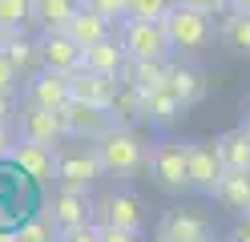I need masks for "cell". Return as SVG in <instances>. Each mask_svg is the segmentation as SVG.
<instances>
[{"instance_id": "484cf974", "label": "cell", "mask_w": 250, "mask_h": 242, "mask_svg": "<svg viewBox=\"0 0 250 242\" xmlns=\"http://www.w3.org/2000/svg\"><path fill=\"white\" fill-rule=\"evenodd\" d=\"M222 41L234 48V53L250 57V12L234 8V12L226 16V21H222Z\"/></svg>"}, {"instance_id": "ffe728a7", "label": "cell", "mask_w": 250, "mask_h": 242, "mask_svg": "<svg viewBox=\"0 0 250 242\" xmlns=\"http://www.w3.org/2000/svg\"><path fill=\"white\" fill-rule=\"evenodd\" d=\"M166 89L178 97L182 105H194L206 97V81H202V73L186 69V65H174V69H166Z\"/></svg>"}, {"instance_id": "52a82bcc", "label": "cell", "mask_w": 250, "mask_h": 242, "mask_svg": "<svg viewBox=\"0 0 250 242\" xmlns=\"http://www.w3.org/2000/svg\"><path fill=\"white\" fill-rule=\"evenodd\" d=\"M8 161H12L24 177H33V182H49V177L57 174V150H53L49 141H28V137H21V141L8 150Z\"/></svg>"}, {"instance_id": "5bb4252c", "label": "cell", "mask_w": 250, "mask_h": 242, "mask_svg": "<svg viewBox=\"0 0 250 242\" xmlns=\"http://www.w3.org/2000/svg\"><path fill=\"white\" fill-rule=\"evenodd\" d=\"M93 210L101 214V226H121V230H142L146 226L142 198H133V194H109Z\"/></svg>"}, {"instance_id": "4316f807", "label": "cell", "mask_w": 250, "mask_h": 242, "mask_svg": "<svg viewBox=\"0 0 250 242\" xmlns=\"http://www.w3.org/2000/svg\"><path fill=\"white\" fill-rule=\"evenodd\" d=\"M33 21V0H0V24L8 32H21Z\"/></svg>"}, {"instance_id": "9a60e30c", "label": "cell", "mask_w": 250, "mask_h": 242, "mask_svg": "<svg viewBox=\"0 0 250 242\" xmlns=\"http://www.w3.org/2000/svg\"><path fill=\"white\" fill-rule=\"evenodd\" d=\"M125 61H129V53H125V44L117 37H105L97 44L85 48V65L81 69H93V73H109V77H121Z\"/></svg>"}, {"instance_id": "44dd1931", "label": "cell", "mask_w": 250, "mask_h": 242, "mask_svg": "<svg viewBox=\"0 0 250 242\" xmlns=\"http://www.w3.org/2000/svg\"><path fill=\"white\" fill-rule=\"evenodd\" d=\"M214 150H218V157H222L226 170H250V133H246V125L222 133L214 141Z\"/></svg>"}, {"instance_id": "60d3db41", "label": "cell", "mask_w": 250, "mask_h": 242, "mask_svg": "<svg viewBox=\"0 0 250 242\" xmlns=\"http://www.w3.org/2000/svg\"><path fill=\"white\" fill-rule=\"evenodd\" d=\"M194 242H214V238H210V234H202V238H194Z\"/></svg>"}, {"instance_id": "3957f363", "label": "cell", "mask_w": 250, "mask_h": 242, "mask_svg": "<svg viewBox=\"0 0 250 242\" xmlns=\"http://www.w3.org/2000/svg\"><path fill=\"white\" fill-rule=\"evenodd\" d=\"M121 44L133 61H166V53L174 48L162 21H125Z\"/></svg>"}, {"instance_id": "83f0119b", "label": "cell", "mask_w": 250, "mask_h": 242, "mask_svg": "<svg viewBox=\"0 0 250 242\" xmlns=\"http://www.w3.org/2000/svg\"><path fill=\"white\" fill-rule=\"evenodd\" d=\"M174 0H125V21H162Z\"/></svg>"}, {"instance_id": "b9f144b4", "label": "cell", "mask_w": 250, "mask_h": 242, "mask_svg": "<svg viewBox=\"0 0 250 242\" xmlns=\"http://www.w3.org/2000/svg\"><path fill=\"white\" fill-rule=\"evenodd\" d=\"M246 133H250V117H246Z\"/></svg>"}, {"instance_id": "d4e9b609", "label": "cell", "mask_w": 250, "mask_h": 242, "mask_svg": "<svg viewBox=\"0 0 250 242\" xmlns=\"http://www.w3.org/2000/svg\"><path fill=\"white\" fill-rule=\"evenodd\" d=\"M202 234H210L206 230V222L202 218H194V214H169L166 222H162V230H158V238H169V242H194V238H202Z\"/></svg>"}, {"instance_id": "ab89813d", "label": "cell", "mask_w": 250, "mask_h": 242, "mask_svg": "<svg viewBox=\"0 0 250 242\" xmlns=\"http://www.w3.org/2000/svg\"><path fill=\"white\" fill-rule=\"evenodd\" d=\"M4 37H8V28H4V24H0V44H4Z\"/></svg>"}, {"instance_id": "7bdbcfd3", "label": "cell", "mask_w": 250, "mask_h": 242, "mask_svg": "<svg viewBox=\"0 0 250 242\" xmlns=\"http://www.w3.org/2000/svg\"><path fill=\"white\" fill-rule=\"evenodd\" d=\"M158 242H169V238H158Z\"/></svg>"}, {"instance_id": "7c38bea8", "label": "cell", "mask_w": 250, "mask_h": 242, "mask_svg": "<svg viewBox=\"0 0 250 242\" xmlns=\"http://www.w3.org/2000/svg\"><path fill=\"white\" fill-rule=\"evenodd\" d=\"M41 61L49 69H61V73H77L85 65V48L77 44L69 32H41Z\"/></svg>"}, {"instance_id": "603a6c76", "label": "cell", "mask_w": 250, "mask_h": 242, "mask_svg": "<svg viewBox=\"0 0 250 242\" xmlns=\"http://www.w3.org/2000/svg\"><path fill=\"white\" fill-rule=\"evenodd\" d=\"M166 69H169V65L166 61H125V69H121V81H125V85H133V89H153V85H162V81H166Z\"/></svg>"}, {"instance_id": "836d02e7", "label": "cell", "mask_w": 250, "mask_h": 242, "mask_svg": "<svg viewBox=\"0 0 250 242\" xmlns=\"http://www.w3.org/2000/svg\"><path fill=\"white\" fill-rule=\"evenodd\" d=\"M174 4H186V8H198V12H206V16H214V12H222L230 0H174Z\"/></svg>"}, {"instance_id": "74e56055", "label": "cell", "mask_w": 250, "mask_h": 242, "mask_svg": "<svg viewBox=\"0 0 250 242\" xmlns=\"http://www.w3.org/2000/svg\"><path fill=\"white\" fill-rule=\"evenodd\" d=\"M234 8H242V12H250V0H230Z\"/></svg>"}, {"instance_id": "d590c367", "label": "cell", "mask_w": 250, "mask_h": 242, "mask_svg": "<svg viewBox=\"0 0 250 242\" xmlns=\"http://www.w3.org/2000/svg\"><path fill=\"white\" fill-rule=\"evenodd\" d=\"M230 242H250V218H246L242 226H234V234H230Z\"/></svg>"}, {"instance_id": "7a4b0ae2", "label": "cell", "mask_w": 250, "mask_h": 242, "mask_svg": "<svg viewBox=\"0 0 250 242\" xmlns=\"http://www.w3.org/2000/svg\"><path fill=\"white\" fill-rule=\"evenodd\" d=\"M162 24H166V32H169V44L182 48V53H198V48L210 44V16L198 12V8L174 4V8L162 16Z\"/></svg>"}, {"instance_id": "e0dca14e", "label": "cell", "mask_w": 250, "mask_h": 242, "mask_svg": "<svg viewBox=\"0 0 250 242\" xmlns=\"http://www.w3.org/2000/svg\"><path fill=\"white\" fill-rule=\"evenodd\" d=\"M214 198L226 210H234V214H246L250 210V170H222Z\"/></svg>"}, {"instance_id": "8992f818", "label": "cell", "mask_w": 250, "mask_h": 242, "mask_svg": "<svg viewBox=\"0 0 250 242\" xmlns=\"http://www.w3.org/2000/svg\"><path fill=\"white\" fill-rule=\"evenodd\" d=\"M61 121H65V137L73 141H97L113 129V113L109 109H97V105H85V101H69L61 105Z\"/></svg>"}, {"instance_id": "e575fe53", "label": "cell", "mask_w": 250, "mask_h": 242, "mask_svg": "<svg viewBox=\"0 0 250 242\" xmlns=\"http://www.w3.org/2000/svg\"><path fill=\"white\" fill-rule=\"evenodd\" d=\"M8 150H12V129L8 121H0V157H8Z\"/></svg>"}, {"instance_id": "277c9868", "label": "cell", "mask_w": 250, "mask_h": 242, "mask_svg": "<svg viewBox=\"0 0 250 242\" xmlns=\"http://www.w3.org/2000/svg\"><path fill=\"white\" fill-rule=\"evenodd\" d=\"M69 101H73V81H69V73L41 65L37 73H28V77H24V105L61 109V105H69Z\"/></svg>"}, {"instance_id": "8d00e7d4", "label": "cell", "mask_w": 250, "mask_h": 242, "mask_svg": "<svg viewBox=\"0 0 250 242\" xmlns=\"http://www.w3.org/2000/svg\"><path fill=\"white\" fill-rule=\"evenodd\" d=\"M12 117V93H0V121Z\"/></svg>"}, {"instance_id": "30bf717a", "label": "cell", "mask_w": 250, "mask_h": 242, "mask_svg": "<svg viewBox=\"0 0 250 242\" xmlns=\"http://www.w3.org/2000/svg\"><path fill=\"white\" fill-rule=\"evenodd\" d=\"M93 218V202L85 198V190H69L61 186L49 202V222L57 230H73V226H85Z\"/></svg>"}, {"instance_id": "ba28073f", "label": "cell", "mask_w": 250, "mask_h": 242, "mask_svg": "<svg viewBox=\"0 0 250 242\" xmlns=\"http://www.w3.org/2000/svg\"><path fill=\"white\" fill-rule=\"evenodd\" d=\"M186 170H190V190L198 194H210L218 190V177H222V157H218V150H210L206 141H186Z\"/></svg>"}, {"instance_id": "ac0fdd59", "label": "cell", "mask_w": 250, "mask_h": 242, "mask_svg": "<svg viewBox=\"0 0 250 242\" xmlns=\"http://www.w3.org/2000/svg\"><path fill=\"white\" fill-rule=\"evenodd\" d=\"M77 8H81V0H33V21L28 24H37L41 32H65Z\"/></svg>"}, {"instance_id": "cb8c5ba5", "label": "cell", "mask_w": 250, "mask_h": 242, "mask_svg": "<svg viewBox=\"0 0 250 242\" xmlns=\"http://www.w3.org/2000/svg\"><path fill=\"white\" fill-rule=\"evenodd\" d=\"M109 113H113V121L117 125H137V121H146V109H142V89H133V85H121L117 97H113V105H109Z\"/></svg>"}, {"instance_id": "ee69618b", "label": "cell", "mask_w": 250, "mask_h": 242, "mask_svg": "<svg viewBox=\"0 0 250 242\" xmlns=\"http://www.w3.org/2000/svg\"><path fill=\"white\" fill-rule=\"evenodd\" d=\"M246 218H250V210H246Z\"/></svg>"}, {"instance_id": "9c48e42d", "label": "cell", "mask_w": 250, "mask_h": 242, "mask_svg": "<svg viewBox=\"0 0 250 242\" xmlns=\"http://www.w3.org/2000/svg\"><path fill=\"white\" fill-rule=\"evenodd\" d=\"M101 174H105V166H101L97 150H69L57 157V182L69 190H89Z\"/></svg>"}, {"instance_id": "2e32d148", "label": "cell", "mask_w": 250, "mask_h": 242, "mask_svg": "<svg viewBox=\"0 0 250 242\" xmlns=\"http://www.w3.org/2000/svg\"><path fill=\"white\" fill-rule=\"evenodd\" d=\"M142 109H146V121H149V125H162V129H166V125H174V121L182 117L186 105L166 89V81H162V85H153V89L142 93Z\"/></svg>"}, {"instance_id": "d6a6232c", "label": "cell", "mask_w": 250, "mask_h": 242, "mask_svg": "<svg viewBox=\"0 0 250 242\" xmlns=\"http://www.w3.org/2000/svg\"><path fill=\"white\" fill-rule=\"evenodd\" d=\"M101 242H142V230H121V226H101Z\"/></svg>"}, {"instance_id": "5b68a950", "label": "cell", "mask_w": 250, "mask_h": 242, "mask_svg": "<svg viewBox=\"0 0 250 242\" xmlns=\"http://www.w3.org/2000/svg\"><path fill=\"white\" fill-rule=\"evenodd\" d=\"M149 177L158 182L166 194H182L190 190V170H186V145L182 141H162L149 154Z\"/></svg>"}, {"instance_id": "4dcf8cb0", "label": "cell", "mask_w": 250, "mask_h": 242, "mask_svg": "<svg viewBox=\"0 0 250 242\" xmlns=\"http://www.w3.org/2000/svg\"><path fill=\"white\" fill-rule=\"evenodd\" d=\"M57 242H101V226H73V230H57Z\"/></svg>"}, {"instance_id": "7402d4cb", "label": "cell", "mask_w": 250, "mask_h": 242, "mask_svg": "<svg viewBox=\"0 0 250 242\" xmlns=\"http://www.w3.org/2000/svg\"><path fill=\"white\" fill-rule=\"evenodd\" d=\"M0 48L8 53V61L17 65L24 77H28V73H37L41 65H44V61H41V44H37V41H28V37H21V32H8Z\"/></svg>"}, {"instance_id": "f35d334b", "label": "cell", "mask_w": 250, "mask_h": 242, "mask_svg": "<svg viewBox=\"0 0 250 242\" xmlns=\"http://www.w3.org/2000/svg\"><path fill=\"white\" fill-rule=\"evenodd\" d=\"M0 242H17V234H4V230H0Z\"/></svg>"}, {"instance_id": "d6986e66", "label": "cell", "mask_w": 250, "mask_h": 242, "mask_svg": "<svg viewBox=\"0 0 250 242\" xmlns=\"http://www.w3.org/2000/svg\"><path fill=\"white\" fill-rule=\"evenodd\" d=\"M109 24H113V21H105V16H97L93 8H85V4H81V8L73 12V21L65 24V32H69V37L81 44V48H89V44H97V41H105V37H109Z\"/></svg>"}, {"instance_id": "6da1fadb", "label": "cell", "mask_w": 250, "mask_h": 242, "mask_svg": "<svg viewBox=\"0 0 250 242\" xmlns=\"http://www.w3.org/2000/svg\"><path fill=\"white\" fill-rule=\"evenodd\" d=\"M93 150H97L105 174H117V177H129V174H137L146 166V141L129 125H113L105 137H97Z\"/></svg>"}, {"instance_id": "f546056e", "label": "cell", "mask_w": 250, "mask_h": 242, "mask_svg": "<svg viewBox=\"0 0 250 242\" xmlns=\"http://www.w3.org/2000/svg\"><path fill=\"white\" fill-rule=\"evenodd\" d=\"M21 77H24V73L8 61L4 48H0V93H17V89H21Z\"/></svg>"}, {"instance_id": "8fae6325", "label": "cell", "mask_w": 250, "mask_h": 242, "mask_svg": "<svg viewBox=\"0 0 250 242\" xmlns=\"http://www.w3.org/2000/svg\"><path fill=\"white\" fill-rule=\"evenodd\" d=\"M69 81H73V101H85V105H97V109H109L117 89H121L117 77L93 73V69H77V73H69Z\"/></svg>"}, {"instance_id": "f1b7e54d", "label": "cell", "mask_w": 250, "mask_h": 242, "mask_svg": "<svg viewBox=\"0 0 250 242\" xmlns=\"http://www.w3.org/2000/svg\"><path fill=\"white\" fill-rule=\"evenodd\" d=\"M17 242H57V226L49 218H33L17 230Z\"/></svg>"}, {"instance_id": "1f68e13d", "label": "cell", "mask_w": 250, "mask_h": 242, "mask_svg": "<svg viewBox=\"0 0 250 242\" xmlns=\"http://www.w3.org/2000/svg\"><path fill=\"white\" fill-rule=\"evenodd\" d=\"M81 4L105 16V21H125V0H81Z\"/></svg>"}, {"instance_id": "4fadbf2b", "label": "cell", "mask_w": 250, "mask_h": 242, "mask_svg": "<svg viewBox=\"0 0 250 242\" xmlns=\"http://www.w3.org/2000/svg\"><path fill=\"white\" fill-rule=\"evenodd\" d=\"M21 137L28 141H49L57 145L65 137V121H61V109H44V105H24L21 109Z\"/></svg>"}]
</instances>
